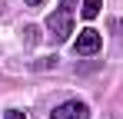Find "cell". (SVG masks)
Wrapping results in <instances>:
<instances>
[{"label":"cell","instance_id":"6da1fadb","mask_svg":"<svg viewBox=\"0 0 123 119\" xmlns=\"http://www.w3.org/2000/svg\"><path fill=\"white\" fill-rule=\"evenodd\" d=\"M47 30H50L53 43L70 40V33H73V0H60V10H53L47 17Z\"/></svg>","mask_w":123,"mask_h":119},{"label":"cell","instance_id":"7a4b0ae2","mask_svg":"<svg viewBox=\"0 0 123 119\" xmlns=\"http://www.w3.org/2000/svg\"><path fill=\"white\" fill-rule=\"evenodd\" d=\"M100 46H103V37L97 33V30H93V27H86L80 37H77V43H73V50H77L80 56H93Z\"/></svg>","mask_w":123,"mask_h":119},{"label":"cell","instance_id":"3957f363","mask_svg":"<svg viewBox=\"0 0 123 119\" xmlns=\"http://www.w3.org/2000/svg\"><path fill=\"white\" fill-rule=\"evenodd\" d=\"M50 119H90V106L70 99V103H60V106L50 113Z\"/></svg>","mask_w":123,"mask_h":119},{"label":"cell","instance_id":"277c9868","mask_svg":"<svg viewBox=\"0 0 123 119\" xmlns=\"http://www.w3.org/2000/svg\"><path fill=\"white\" fill-rule=\"evenodd\" d=\"M100 10H103V0H83V17L86 20H93V17H100Z\"/></svg>","mask_w":123,"mask_h":119},{"label":"cell","instance_id":"5b68a950","mask_svg":"<svg viewBox=\"0 0 123 119\" xmlns=\"http://www.w3.org/2000/svg\"><path fill=\"white\" fill-rule=\"evenodd\" d=\"M3 119H27V116H23L20 109H10V113H7V116H3Z\"/></svg>","mask_w":123,"mask_h":119},{"label":"cell","instance_id":"8992f818","mask_svg":"<svg viewBox=\"0 0 123 119\" xmlns=\"http://www.w3.org/2000/svg\"><path fill=\"white\" fill-rule=\"evenodd\" d=\"M27 3H30V7H40V3H43V0H27Z\"/></svg>","mask_w":123,"mask_h":119}]
</instances>
